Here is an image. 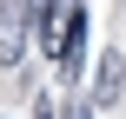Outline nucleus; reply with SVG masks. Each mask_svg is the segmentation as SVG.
Wrapping results in <instances>:
<instances>
[{
	"label": "nucleus",
	"mask_w": 126,
	"mask_h": 119,
	"mask_svg": "<svg viewBox=\"0 0 126 119\" xmlns=\"http://www.w3.org/2000/svg\"><path fill=\"white\" fill-rule=\"evenodd\" d=\"M27 40H33V13H27V0H0V66H20Z\"/></svg>",
	"instance_id": "nucleus-1"
},
{
	"label": "nucleus",
	"mask_w": 126,
	"mask_h": 119,
	"mask_svg": "<svg viewBox=\"0 0 126 119\" xmlns=\"http://www.w3.org/2000/svg\"><path fill=\"white\" fill-rule=\"evenodd\" d=\"M80 46H86V7H80V0H66V7H60V40H53L60 73H73V66H80Z\"/></svg>",
	"instance_id": "nucleus-2"
},
{
	"label": "nucleus",
	"mask_w": 126,
	"mask_h": 119,
	"mask_svg": "<svg viewBox=\"0 0 126 119\" xmlns=\"http://www.w3.org/2000/svg\"><path fill=\"white\" fill-rule=\"evenodd\" d=\"M120 93H126V60L106 46V60L93 66V106H120Z\"/></svg>",
	"instance_id": "nucleus-3"
},
{
	"label": "nucleus",
	"mask_w": 126,
	"mask_h": 119,
	"mask_svg": "<svg viewBox=\"0 0 126 119\" xmlns=\"http://www.w3.org/2000/svg\"><path fill=\"white\" fill-rule=\"evenodd\" d=\"M66 119H93V106L86 99H66Z\"/></svg>",
	"instance_id": "nucleus-4"
}]
</instances>
